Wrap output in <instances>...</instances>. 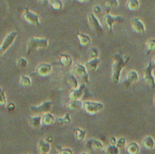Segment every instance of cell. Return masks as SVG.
Listing matches in <instances>:
<instances>
[{
	"mask_svg": "<svg viewBox=\"0 0 155 154\" xmlns=\"http://www.w3.org/2000/svg\"><path fill=\"white\" fill-rule=\"evenodd\" d=\"M37 148L40 152V153H49L51 151V145L50 143L46 142L45 140H40L37 144Z\"/></svg>",
	"mask_w": 155,
	"mask_h": 154,
	"instance_id": "cell-16",
	"label": "cell"
},
{
	"mask_svg": "<svg viewBox=\"0 0 155 154\" xmlns=\"http://www.w3.org/2000/svg\"><path fill=\"white\" fill-rule=\"evenodd\" d=\"M19 83H20V84H21L22 86L27 87V86H30V85L32 84V79H31L28 75L23 74V75H21V77H20Z\"/></svg>",
	"mask_w": 155,
	"mask_h": 154,
	"instance_id": "cell-29",
	"label": "cell"
},
{
	"mask_svg": "<svg viewBox=\"0 0 155 154\" xmlns=\"http://www.w3.org/2000/svg\"><path fill=\"white\" fill-rule=\"evenodd\" d=\"M60 63L64 67H69L73 64V58L68 54H62L60 55Z\"/></svg>",
	"mask_w": 155,
	"mask_h": 154,
	"instance_id": "cell-23",
	"label": "cell"
},
{
	"mask_svg": "<svg viewBox=\"0 0 155 154\" xmlns=\"http://www.w3.org/2000/svg\"><path fill=\"white\" fill-rule=\"evenodd\" d=\"M87 22L90 25V27L98 34V35H103L104 34V28L99 21V19L96 17V15L94 13H89L87 15Z\"/></svg>",
	"mask_w": 155,
	"mask_h": 154,
	"instance_id": "cell-5",
	"label": "cell"
},
{
	"mask_svg": "<svg viewBox=\"0 0 155 154\" xmlns=\"http://www.w3.org/2000/svg\"><path fill=\"white\" fill-rule=\"evenodd\" d=\"M51 5L54 10H61L63 8L64 4L61 0H53L51 3Z\"/></svg>",
	"mask_w": 155,
	"mask_h": 154,
	"instance_id": "cell-34",
	"label": "cell"
},
{
	"mask_svg": "<svg viewBox=\"0 0 155 154\" xmlns=\"http://www.w3.org/2000/svg\"><path fill=\"white\" fill-rule=\"evenodd\" d=\"M77 39L79 41V44L82 46H86L89 44H91V42H92L91 37L84 33H78L77 34Z\"/></svg>",
	"mask_w": 155,
	"mask_h": 154,
	"instance_id": "cell-19",
	"label": "cell"
},
{
	"mask_svg": "<svg viewBox=\"0 0 155 154\" xmlns=\"http://www.w3.org/2000/svg\"><path fill=\"white\" fill-rule=\"evenodd\" d=\"M105 5L110 8H116L119 5L118 0H105Z\"/></svg>",
	"mask_w": 155,
	"mask_h": 154,
	"instance_id": "cell-35",
	"label": "cell"
},
{
	"mask_svg": "<svg viewBox=\"0 0 155 154\" xmlns=\"http://www.w3.org/2000/svg\"><path fill=\"white\" fill-rule=\"evenodd\" d=\"M101 12H102V7L100 5H94V7H93V13L94 15H99Z\"/></svg>",
	"mask_w": 155,
	"mask_h": 154,
	"instance_id": "cell-39",
	"label": "cell"
},
{
	"mask_svg": "<svg viewBox=\"0 0 155 154\" xmlns=\"http://www.w3.org/2000/svg\"><path fill=\"white\" fill-rule=\"evenodd\" d=\"M6 105V96L2 87H0V106Z\"/></svg>",
	"mask_w": 155,
	"mask_h": 154,
	"instance_id": "cell-36",
	"label": "cell"
},
{
	"mask_svg": "<svg viewBox=\"0 0 155 154\" xmlns=\"http://www.w3.org/2000/svg\"><path fill=\"white\" fill-rule=\"evenodd\" d=\"M131 25L133 27V29L138 33V34H143L145 33L146 31V27H145V25L143 24V22L138 18V17H134L132 20H131Z\"/></svg>",
	"mask_w": 155,
	"mask_h": 154,
	"instance_id": "cell-12",
	"label": "cell"
},
{
	"mask_svg": "<svg viewBox=\"0 0 155 154\" xmlns=\"http://www.w3.org/2000/svg\"><path fill=\"white\" fill-rule=\"evenodd\" d=\"M5 106H6L7 111H9V112H13V111H15V104L13 103H7Z\"/></svg>",
	"mask_w": 155,
	"mask_h": 154,
	"instance_id": "cell-40",
	"label": "cell"
},
{
	"mask_svg": "<svg viewBox=\"0 0 155 154\" xmlns=\"http://www.w3.org/2000/svg\"><path fill=\"white\" fill-rule=\"evenodd\" d=\"M24 154H28V153H24Z\"/></svg>",
	"mask_w": 155,
	"mask_h": 154,
	"instance_id": "cell-49",
	"label": "cell"
},
{
	"mask_svg": "<svg viewBox=\"0 0 155 154\" xmlns=\"http://www.w3.org/2000/svg\"><path fill=\"white\" fill-rule=\"evenodd\" d=\"M104 23L110 32H113V27L115 24H124L125 18L122 15H114L112 14H106L104 16Z\"/></svg>",
	"mask_w": 155,
	"mask_h": 154,
	"instance_id": "cell-6",
	"label": "cell"
},
{
	"mask_svg": "<svg viewBox=\"0 0 155 154\" xmlns=\"http://www.w3.org/2000/svg\"><path fill=\"white\" fill-rule=\"evenodd\" d=\"M55 120H56L55 117L52 113H44V115L42 116V124L45 126H50L55 122Z\"/></svg>",
	"mask_w": 155,
	"mask_h": 154,
	"instance_id": "cell-18",
	"label": "cell"
},
{
	"mask_svg": "<svg viewBox=\"0 0 155 154\" xmlns=\"http://www.w3.org/2000/svg\"><path fill=\"white\" fill-rule=\"evenodd\" d=\"M23 18L25 22H27L28 24L32 25H35L38 26L40 25V19H39V15L31 11L28 8H25L23 11Z\"/></svg>",
	"mask_w": 155,
	"mask_h": 154,
	"instance_id": "cell-7",
	"label": "cell"
},
{
	"mask_svg": "<svg viewBox=\"0 0 155 154\" xmlns=\"http://www.w3.org/2000/svg\"><path fill=\"white\" fill-rule=\"evenodd\" d=\"M16 65H17V67H19L21 69H25L28 65V61L25 57H20L16 60Z\"/></svg>",
	"mask_w": 155,
	"mask_h": 154,
	"instance_id": "cell-32",
	"label": "cell"
},
{
	"mask_svg": "<svg viewBox=\"0 0 155 154\" xmlns=\"http://www.w3.org/2000/svg\"><path fill=\"white\" fill-rule=\"evenodd\" d=\"M67 82L69 84V85L72 87V89H76L79 87V83H78V80L77 78L74 76V74H71L68 76V79H67Z\"/></svg>",
	"mask_w": 155,
	"mask_h": 154,
	"instance_id": "cell-28",
	"label": "cell"
},
{
	"mask_svg": "<svg viewBox=\"0 0 155 154\" xmlns=\"http://www.w3.org/2000/svg\"><path fill=\"white\" fill-rule=\"evenodd\" d=\"M53 70V66L51 64L49 63H41L40 64H38L37 68H36V74L42 77H45L48 76Z\"/></svg>",
	"mask_w": 155,
	"mask_h": 154,
	"instance_id": "cell-11",
	"label": "cell"
},
{
	"mask_svg": "<svg viewBox=\"0 0 155 154\" xmlns=\"http://www.w3.org/2000/svg\"><path fill=\"white\" fill-rule=\"evenodd\" d=\"M17 37V32L16 31H13V32H10L5 37V39L3 40V43L1 44V48H2V51L3 53L5 54L9 48L10 46L14 44V42L15 41Z\"/></svg>",
	"mask_w": 155,
	"mask_h": 154,
	"instance_id": "cell-10",
	"label": "cell"
},
{
	"mask_svg": "<svg viewBox=\"0 0 155 154\" xmlns=\"http://www.w3.org/2000/svg\"><path fill=\"white\" fill-rule=\"evenodd\" d=\"M45 141L48 142V143H52V142H53V138H52V137H46Z\"/></svg>",
	"mask_w": 155,
	"mask_h": 154,
	"instance_id": "cell-43",
	"label": "cell"
},
{
	"mask_svg": "<svg viewBox=\"0 0 155 154\" xmlns=\"http://www.w3.org/2000/svg\"><path fill=\"white\" fill-rule=\"evenodd\" d=\"M146 48L149 51V53L153 52L155 50V39L154 38H151L146 42Z\"/></svg>",
	"mask_w": 155,
	"mask_h": 154,
	"instance_id": "cell-33",
	"label": "cell"
},
{
	"mask_svg": "<svg viewBox=\"0 0 155 154\" xmlns=\"http://www.w3.org/2000/svg\"><path fill=\"white\" fill-rule=\"evenodd\" d=\"M39 3L43 4V5H45V4H48V0H37Z\"/></svg>",
	"mask_w": 155,
	"mask_h": 154,
	"instance_id": "cell-42",
	"label": "cell"
},
{
	"mask_svg": "<svg viewBox=\"0 0 155 154\" xmlns=\"http://www.w3.org/2000/svg\"><path fill=\"white\" fill-rule=\"evenodd\" d=\"M127 7L131 11H136L140 7V1L139 0H128Z\"/></svg>",
	"mask_w": 155,
	"mask_h": 154,
	"instance_id": "cell-27",
	"label": "cell"
},
{
	"mask_svg": "<svg viewBox=\"0 0 155 154\" xmlns=\"http://www.w3.org/2000/svg\"><path fill=\"white\" fill-rule=\"evenodd\" d=\"M54 103L52 101H45L39 105H33L30 107V111L35 113H46L53 108Z\"/></svg>",
	"mask_w": 155,
	"mask_h": 154,
	"instance_id": "cell-9",
	"label": "cell"
},
{
	"mask_svg": "<svg viewBox=\"0 0 155 154\" xmlns=\"http://www.w3.org/2000/svg\"><path fill=\"white\" fill-rule=\"evenodd\" d=\"M100 63H101V60L99 58H94V59H90L89 61H87L84 65L88 71H94L98 68Z\"/></svg>",
	"mask_w": 155,
	"mask_h": 154,
	"instance_id": "cell-21",
	"label": "cell"
},
{
	"mask_svg": "<svg viewBox=\"0 0 155 154\" xmlns=\"http://www.w3.org/2000/svg\"><path fill=\"white\" fill-rule=\"evenodd\" d=\"M87 72H88V70L86 69L84 64H76L74 67V74L78 76L80 79H82V81L85 84L87 83H89V75H88Z\"/></svg>",
	"mask_w": 155,
	"mask_h": 154,
	"instance_id": "cell-8",
	"label": "cell"
},
{
	"mask_svg": "<svg viewBox=\"0 0 155 154\" xmlns=\"http://www.w3.org/2000/svg\"><path fill=\"white\" fill-rule=\"evenodd\" d=\"M3 54H4V53H3V51H2V48H1V45H0V57H1Z\"/></svg>",
	"mask_w": 155,
	"mask_h": 154,
	"instance_id": "cell-44",
	"label": "cell"
},
{
	"mask_svg": "<svg viewBox=\"0 0 155 154\" xmlns=\"http://www.w3.org/2000/svg\"><path fill=\"white\" fill-rule=\"evenodd\" d=\"M74 133V135L75 137V139L79 142H83L85 140V137H86V131L83 130V129H80V128H76L73 131Z\"/></svg>",
	"mask_w": 155,
	"mask_h": 154,
	"instance_id": "cell-26",
	"label": "cell"
},
{
	"mask_svg": "<svg viewBox=\"0 0 155 154\" xmlns=\"http://www.w3.org/2000/svg\"><path fill=\"white\" fill-rule=\"evenodd\" d=\"M40 154H48V153H40Z\"/></svg>",
	"mask_w": 155,
	"mask_h": 154,
	"instance_id": "cell-48",
	"label": "cell"
},
{
	"mask_svg": "<svg viewBox=\"0 0 155 154\" xmlns=\"http://www.w3.org/2000/svg\"><path fill=\"white\" fill-rule=\"evenodd\" d=\"M80 154H89L88 152H82V153H80Z\"/></svg>",
	"mask_w": 155,
	"mask_h": 154,
	"instance_id": "cell-47",
	"label": "cell"
},
{
	"mask_svg": "<svg viewBox=\"0 0 155 154\" xmlns=\"http://www.w3.org/2000/svg\"><path fill=\"white\" fill-rule=\"evenodd\" d=\"M88 55L91 59H94V58H99L100 55V51L97 47H91L88 51Z\"/></svg>",
	"mask_w": 155,
	"mask_h": 154,
	"instance_id": "cell-31",
	"label": "cell"
},
{
	"mask_svg": "<svg viewBox=\"0 0 155 154\" xmlns=\"http://www.w3.org/2000/svg\"><path fill=\"white\" fill-rule=\"evenodd\" d=\"M143 145L146 150L152 151L155 147V140L152 136H146L143 140Z\"/></svg>",
	"mask_w": 155,
	"mask_h": 154,
	"instance_id": "cell-22",
	"label": "cell"
},
{
	"mask_svg": "<svg viewBox=\"0 0 155 154\" xmlns=\"http://www.w3.org/2000/svg\"><path fill=\"white\" fill-rule=\"evenodd\" d=\"M104 105L101 102L95 101H85L83 104V110L88 114H96L104 110Z\"/></svg>",
	"mask_w": 155,
	"mask_h": 154,
	"instance_id": "cell-3",
	"label": "cell"
},
{
	"mask_svg": "<svg viewBox=\"0 0 155 154\" xmlns=\"http://www.w3.org/2000/svg\"><path fill=\"white\" fill-rule=\"evenodd\" d=\"M28 123H29V125L32 128L38 129L42 125V117L41 116H38V115L30 116L29 117V120H28Z\"/></svg>",
	"mask_w": 155,
	"mask_h": 154,
	"instance_id": "cell-17",
	"label": "cell"
},
{
	"mask_svg": "<svg viewBox=\"0 0 155 154\" xmlns=\"http://www.w3.org/2000/svg\"><path fill=\"white\" fill-rule=\"evenodd\" d=\"M78 2H80V3H84V2H86L87 0H77Z\"/></svg>",
	"mask_w": 155,
	"mask_h": 154,
	"instance_id": "cell-45",
	"label": "cell"
},
{
	"mask_svg": "<svg viewBox=\"0 0 155 154\" xmlns=\"http://www.w3.org/2000/svg\"><path fill=\"white\" fill-rule=\"evenodd\" d=\"M56 123L60 126H64V125H67L69 124L71 122H72V118H71V115L69 113H66L64 114V116L62 117H59L55 120Z\"/></svg>",
	"mask_w": 155,
	"mask_h": 154,
	"instance_id": "cell-25",
	"label": "cell"
},
{
	"mask_svg": "<svg viewBox=\"0 0 155 154\" xmlns=\"http://www.w3.org/2000/svg\"><path fill=\"white\" fill-rule=\"evenodd\" d=\"M126 144H127V141H126V139H125V138L121 137V138L117 139L116 146H117L119 149H123V148H124V147L126 146Z\"/></svg>",
	"mask_w": 155,
	"mask_h": 154,
	"instance_id": "cell-37",
	"label": "cell"
},
{
	"mask_svg": "<svg viewBox=\"0 0 155 154\" xmlns=\"http://www.w3.org/2000/svg\"><path fill=\"white\" fill-rule=\"evenodd\" d=\"M84 103L81 100H71L67 103V107L72 111H77L83 109Z\"/></svg>",
	"mask_w": 155,
	"mask_h": 154,
	"instance_id": "cell-20",
	"label": "cell"
},
{
	"mask_svg": "<svg viewBox=\"0 0 155 154\" xmlns=\"http://www.w3.org/2000/svg\"><path fill=\"white\" fill-rule=\"evenodd\" d=\"M85 87H86L85 84H83L79 85L78 88L74 89V90L70 93L69 98H70L71 100H80V99L82 98L84 93Z\"/></svg>",
	"mask_w": 155,
	"mask_h": 154,
	"instance_id": "cell-15",
	"label": "cell"
},
{
	"mask_svg": "<svg viewBox=\"0 0 155 154\" xmlns=\"http://www.w3.org/2000/svg\"><path fill=\"white\" fill-rule=\"evenodd\" d=\"M130 62L129 56H124L120 54H116L114 56V63L112 65V81L114 84H118L121 78L122 72L124 67Z\"/></svg>",
	"mask_w": 155,
	"mask_h": 154,
	"instance_id": "cell-1",
	"label": "cell"
},
{
	"mask_svg": "<svg viewBox=\"0 0 155 154\" xmlns=\"http://www.w3.org/2000/svg\"><path fill=\"white\" fill-rule=\"evenodd\" d=\"M153 63L154 64V65H155V56L153 57Z\"/></svg>",
	"mask_w": 155,
	"mask_h": 154,
	"instance_id": "cell-46",
	"label": "cell"
},
{
	"mask_svg": "<svg viewBox=\"0 0 155 154\" xmlns=\"http://www.w3.org/2000/svg\"><path fill=\"white\" fill-rule=\"evenodd\" d=\"M116 143H117V139L114 136H112L111 139H110V143L113 144V145H116Z\"/></svg>",
	"mask_w": 155,
	"mask_h": 154,
	"instance_id": "cell-41",
	"label": "cell"
},
{
	"mask_svg": "<svg viewBox=\"0 0 155 154\" xmlns=\"http://www.w3.org/2000/svg\"><path fill=\"white\" fill-rule=\"evenodd\" d=\"M154 64L152 62H149L146 67L143 71V80L144 82L151 87V89H155V77L153 75V70H154Z\"/></svg>",
	"mask_w": 155,
	"mask_h": 154,
	"instance_id": "cell-4",
	"label": "cell"
},
{
	"mask_svg": "<svg viewBox=\"0 0 155 154\" xmlns=\"http://www.w3.org/2000/svg\"><path fill=\"white\" fill-rule=\"evenodd\" d=\"M139 80V74L137 73V71L135 70H131L127 73L126 74V78H125V81H124V84L129 87L130 85L137 83Z\"/></svg>",
	"mask_w": 155,
	"mask_h": 154,
	"instance_id": "cell-13",
	"label": "cell"
},
{
	"mask_svg": "<svg viewBox=\"0 0 155 154\" xmlns=\"http://www.w3.org/2000/svg\"><path fill=\"white\" fill-rule=\"evenodd\" d=\"M140 145L136 142H132L127 145V152L129 154H138L140 152Z\"/></svg>",
	"mask_w": 155,
	"mask_h": 154,
	"instance_id": "cell-24",
	"label": "cell"
},
{
	"mask_svg": "<svg viewBox=\"0 0 155 154\" xmlns=\"http://www.w3.org/2000/svg\"><path fill=\"white\" fill-rule=\"evenodd\" d=\"M154 103H155V99H154Z\"/></svg>",
	"mask_w": 155,
	"mask_h": 154,
	"instance_id": "cell-50",
	"label": "cell"
},
{
	"mask_svg": "<svg viewBox=\"0 0 155 154\" xmlns=\"http://www.w3.org/2000/svg\"><path fill=\"white\" fill-rule=\"evenodd\" d=\"M86 147L92 151H102L104 149V143L96 139H90L86 142Z\"/></svg>",
	"mask_w": 155,
	"mask_h": 154,
	"instance_id": "cell-14",
	"label": "cell"
},
{
	"mask_svg": "<svg viewBox=\"0 0 155 154\" xmlns=\"http://www.w3.org/2000/svg\"><path fill=\"white\" fill-rule=\"evenodd\" d=\"M49 44V42L46 38L40 37H32L28 40L26 44V55H30L37 49L46 48Z\"/></svg>",
	"mask_w": 155,
	"mask_h": 154,
	"instance_id": "cell-2",
	"label": "cell"
},
{
	"mask_svg": "<svg viewBox=\"0 0 155 154\" xmlns=\"http://www.w3.org/2000/svg\"><path fill=\"white\" fill-rule=\"evenodd\" d=\"M105 154H120V149L116 145L110 144L104 149Z\"/></svg>",
	"mask_w": 155,
	"mask_h": 154,
	"instance_id": "cell-30",
	"label": "cell"
},
{
	"mask_svg": "<svg viewBox=\"0 0 155 154\" xmlns=\"http://www.w3.org/2000/svg\"><path fill=\"white\" fill-rule=\"evenodd\" d=\"M60 154H74L71 148H62L60 149Z\"/></svg>",
	"mask_w": 155,
	"mask_h": 154,
	"instance_id": "cell-38",
	"label": "cell"
}]
</instances>
